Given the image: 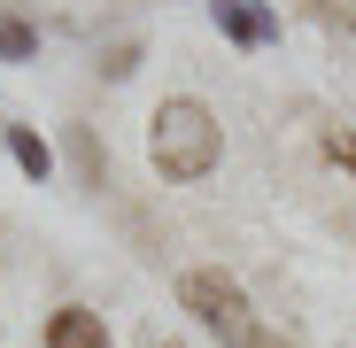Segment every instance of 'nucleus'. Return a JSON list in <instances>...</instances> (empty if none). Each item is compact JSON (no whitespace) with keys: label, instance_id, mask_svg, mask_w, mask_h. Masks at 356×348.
<instances>
[{"label":"nucleus","instance_id":"7ed1b4c3","mask_svg":"<svg viewBox=\"0 0 356 348\" xmlns=\"http://www.w3.org/2000/svg\"><path fill=\"white\" fill-rule=\"evenodd\" d=\"M47 348H108V325H101V310H86V302H63L47 317Z\"/></svg>","mask_w":356,"mask_h":348},{"label":"nucleus","instance_id":"1a4fd4ad","mask_svg":"<svg viewBox=\"0 0 356 348\" xmlns=\"http://www.w3.org/2000/svg\"><path fill=\"white\" fill-rule=\"evenodd\" d=\"M248 348H294V340H279V333H256V340H248Z\"/></svg>","mask_w":356,"mask_h":348},{"label":"nucleus","instance_id":"9d476101","mask_svg":"<svg viewBox=\"0 0 356 348\" xmlns=\"http://www.w3.org/2000/svg\"><path fill=\"white\" fill-rule=\"evenodd\" d=\"M147 348H186V340H147Z\"/></svg>","mask_w":356,"mask_h":348},{"label":"nucleus","instance_id":"39448f33","mask_svg":"<svg viewBox=\"0 0 356 348\" xmlns=\"http://www.w3.org/2000/svg\"><path fill=\"white\" fill-rule=\"evenodd\" d=\"M8 155L24 163V179H54V147H47L31 124H8Z\"/></svg>","mask_w":356,"mask_h":348},{"label":"nucleus","instance_id":"f03ea898","mask_svg":"<svg viewBox=\"0 0 356 348\" xmlns=\"http://www.w3.org/2000/svg\"><path fill=\"white\" fill-rule=\"evenodd\" d=\"M178 310H186L202 333H217L225 348H248L264 325H256V302H248V286L217 271V263H186L178 271Z\"/></svg>","mask_w":356,"mask_h":348},{"label":"nucleus","instance_id":"f257e3e1","mask_svg":"<svg viewBox=\"0 0 356 348\" xmlns=\"http://www.w3.org/2000/svg\"><path fill=\"white\" fill-rule=\"evenodd\" d=\"M225 155V132H217V116L194 101V93H178L147 116V163H155V179L170 186H202L209 170Z\"/></svg>","mask_w":356,"mask_h":348},{"label":"nucleus","instance_id":"0eeeda50","mask_svg":"<svg viewBox=\"0 0 356 348\" xmlns=\"http://www.w3.org/2000/svg\"><path fill=\"white\" fill-rule=\"evenodd\" d=\"M325 155H333L341 170H356V140H348V132H325Z\"/></svg>","mask_w":356,"mask_h":348},{"label":"nucleus","instance_id":"423d86ee","mask_svg":"<svg viewBox=\"0 0 356 348\" xmlns=\"http://www.w3.org/2000/svg\"><path fill=\"white\" fill-rule=\"evenodd\" d=\"M31 54H39V31L24 16H0V63H31Z\"/></svg>","mask_w":356,"mask_h":348},{"label":"nucleus","instance_id":"6e6552de","mask_svg":"<svg viewBox=\"0 0 356 348\" xmlns=\"http://www.w3.org/2000/svg\"><path fill=\"white\" fill-rule=\"evenodd\" d=\"M101 70H108V78H132V70H140V47H116V54H108Z\"/></svg>","mask_w":356,"mask_h":348},{"label":"nucleus","instance_id":"20e7f679","mask_svg":"<svg viewBox=\"0 0 356 348\" xmlns=\"http://www.w3.org/2000/svg\"><path fill=\"white\" fill-rule=\"evenodd\" d=\"M209 16H217V31L225 39H241V47H264L279 24H271V8H256V0H209Z\"/></svg>","mask_w":356,"mask_h":348}]
</instances>
